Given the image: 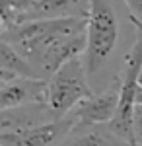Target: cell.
Listing matches in <instances>:
<instances>
[{"instance_id":"cell-3","label":"cell","mask_w":142,"mask_h":146,"mask_svg":"<svg viewBox=\"0 0 142 146\" xmlns=\"http://www.w3.org/2000/svg\"><path fill=\"white\" fill-rule=\"evenodd\" d=\"M142 72V37L136 35L131 51L125 55V64L121 70V98L119 107L109 123V129L119 136L127 146H136L134 138V109L138 94V76Z\"/></svg>"},{"instance_id":"cell-7","label":"cell","mask_w":142,"mask_h":146,"mask_svg":"<svg viewBox=\"0 0 142 146\" xmlns=\"http://www.w3.org/2000/svg\"><path fill=\"white\" fill-rule=\"evenodd\" d=\"M47 86L49 80L41 78H12L0 82V111L29 103H47Z\"/></svg>"},{"instance_id":"cell-8","label":"cell","mask_w":142,"mask_h":146,"mask_svg":"<svg viewBox=\"0 0 142 146\" xmlns=\"http://www.w3.org/2000/svg\"><path fill=\"white\" fill-rule=\"evenodd\" d=\"M55 113L47 103H29L0 111V133H22L41 125L56 121Z\"/></svg>"},{"instance_id":"cell-13","label":"cell","mask_w":142,"mask_h":146,"mask_svg":"<svg viewBox=\"0 0 142 146\" xmlns=\"http://www.w3.org/2000/svg\"><path fill=\"white\" fill-rule=\"evenodd\" d=\"M134 138L136 146H142V105H136L134 109Z\"/></svg>"},{"instance_id":"cell-6","label":"cell","mask_w":142,"mask_h":146,"mask_svg":"<svg viewBox=\"0 0 142 146\" xmlns=\"http://www.w3.org/2000/svg\"><path fill=\"white\" fill-rule=\"evenodd\" d=\"M74 129L70 115L22 133H0V146H62Z\"/></svg>"},{"instance_id":"cell-15","label":"cell","mask_w":142,"mask_h":146,"mask_svg":"<svg viewBox=\"0 0 142 146\" xmlns=\"http://www.w3.org/2000/svg\"><path fill=\"white\" fill-rule=\"evenodd\" d=\"M129 20H131V23L132 25H134V29H136V35H140L142 37V22H138V20H136V18H129Z\"/></svg>"},{"instance_id":"cell-12","label":"cell","mask_w":142,"mask_h":146,"mask_svg":"<svg viewBox=\"0 0 142 146\" xmlns=\"http://www.w3.org/2000/svg\"><path fill=\"white\" fill-rule=\"evenodd\" d=\"M43 0H2V29L16 23L18 18L31 12Z\"/></svg>"},{"instance_id":"cell-9","label":"cell","mask_w":142,"mask_h":146,"mask_svg":"<svg viewBox=\"0 0 142 146\" xmlns=\"http://www.w3.org/2000/svg\"><path fill=\"white\" fill-rule=\"evenodd\" d=\"M90 0H43L31 12L18 18L16 23L37 22V20H64V18H88Z\"/></svg>"},{"instance_id":"cell-2","label":"cell","mask_w":142,"mask_h":146,"mask_svg":"<svg viewBox=\"0 0 142 146\" xmlns=\"http://www.w3.org/2000/svg\"><path fill=\"white\" fill-rule=\"evenodd\" d=\"M88 16V45L84 53L88 78L98 76L107 66L119 41V23L109 0H90Z\"/></svg>"},{"instance_id":"cell-1","label":"cell","mask_w":142,"mask_h":146,"mask_svg":"<svg viewBox=\"0 0 142 146\" xmlns=\"http://www.w3.org/2000/svg\"><path fill=\"white\" fill-rule=\"evenodd\" d=\"M2 41L25 56L39 78L49 80L62 64L86 53L88 18L14 23L2 29Z\"/></svg>"},{"instance_id":"cell-14","label":"cell","mask_w":142,"mask_h":146,"mask_svg":"<svg viewBox=\"0 0 142 146\" xmlns=\"http://www.w3.org/2000/svg\"><path fill=\"white\" fill-rule=\"evenodd\" d=\"M123 2L127 4V8H129L132 18L142 22V0H123Z\"/></svg>"},{"instance_id":"cell-4","label":"cell","mask_w":142,"mask_h":146,"mask_svg":"<svg viewBox=\"0 0 142 146\" xmlns=\"http://www.w3.org/2000/svg\"><path fill=\"white\" fill-rule=\"evenodd\" d=\"M94 92L88 84V72L84 58H72L49 78L47 86V105L58 119L66 117L82 100Z\"/></svg>"},{"instance_id":"cell-11","label":"cell","mask_w":142,"mask_h":146,"mask_svg":"<svg viewBox=\"0 0 142 146\" xmlns=\"http://www.w3.org/2000/svg\"><path fill=\"white\" fill-rule=\"evenodd\" d=\"M0 70L18 78H39V74L29 64V60L6 41H0Z\"/></svg>"},{"instance_id":"cell-10","label":"cell","mask_w":142,"mask_h":146,"mask_svg":"<svg viewBox=\"0 0 142 146\" xmlns=\"http://www.w3.org/2000/svg\"><path fill=\"white\" fill-rule=\"evenodd\" d=\"M125 144L109 129V125H98L82 131H72L62 146H121Z\"/></svg>"},{"instance_id":"cell-5","label":"cell","mask_w":142,"mask_h":146,"mask_svg":"<svg viewBox=\"0 0 142 146\" xmlns=\"http://www.w3.org/2000/svg\"><path fill=\"white\" fill-rule=\"evenodd\" d=\"M119 98H121V78L115 76L109 88L88 96L86 100H82L68 113L74 121L72 131H82V129L98 127V125H109L117 113Z\"/></svg>"},{"instance_id":"cell-16","label":"cell","mask_w":142,"mask_h":146,"mask_svg":"<svg viewBox=\"0 0 142 146\" xmlns=\"http://www.w3.org/2000/svg\"><path fill=\"white\" fill-rule=\"evenodd\" d=\"M138 86H140V90H142V72H140V76H138Z\"/></svg>"}]
</instances>
